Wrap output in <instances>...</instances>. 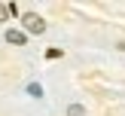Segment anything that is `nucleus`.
Here are the masks:
<instances>
[{
	"label": "nucleus",
	"instance_id": "5",
	"mask_svg": "<svg viewBox=\"0 0 125 116\" xmlns=\"http://www.w3.org/2000/svg\"><path fill=\"white\" fill-rule=\"evenodd\" d=\"M28 92H31V95H34V98H40V95H43V89H40V85H37V83H31V85H28Z\"/></svg>",
	"mask_w": 125,
	"mask_h": 116
},
{
	"label": "nucleus",
	"instance_id": "4",
	"mask_svg": "<svg viewBox=\"0 0 125 116\" xmlns=\"http://www.w3.org/2000/svg\"><path fill=\"white\" fill-rule=\"evenodd\" d=\"M67 116H85V107H83V104H70Z\"/></svg>",
	"mask_w": 125,
	"mask_h": 116
},
{
	"label": "nucleus",
	"instance_id": "1",
	"mask_svg": "<svg viewBox=\"0 0 125 116\" xmlns=\"http://www.w3.org/2000/svg\"><path fill=\"white\" fill-rule=\"evenodd\" d=\"M24 31H28V34H43V31H46V24H43L40 15L28 12V15H24Z\"/></svg>",
	"mask_w": 125,
	"mask_h": 116
},
{
	"label": "nucleus",
	"instance_id": "3",
	"mask_svg": "<svg viewBox=\"0 0 125 116\" xmlns=\"http://www.w3.org/2000/svg\"><path fill=\"white\" fill-rule=\"evenodd\" d=\"M15 3H0V21H6V18H9V15H15Z\"/></svg>",
	"mask_w": 125,
	"mask_h": 116
},
{
	"label": "nucleus",
	"instance_id": "2",
	"mask_svg": "<svg viewBox=\"0 0 125 116\" xmlns=\"http://www.w3.org/2000/svg\"><path fill=\"white\" fill-rule=\"evenodd\" d=\"M6 43H12V46H24V34H21V31H6Z\"/></svg>",
	"mask_w": 125,
	"mask_h": 116
}]
</instances>
